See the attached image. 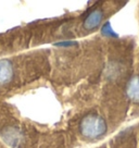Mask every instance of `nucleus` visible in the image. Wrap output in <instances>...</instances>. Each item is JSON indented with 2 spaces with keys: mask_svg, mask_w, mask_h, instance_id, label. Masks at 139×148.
<instances>
[{
  "mask_svg": "<svg viewBox=\"0 0 139 148\" xmlns=\"http://www.w3.org/2000/svg\"><path fill=\"white\" fill-rule=\"evenodd\" d=\"M103 13L100 9H95L86 16L84 21V28L87 31H93L97 27L99 24L101 23Z\"/></svg>",
  "mask_w": 139,
  "mask_h": 148,
  "instance_id": "2",
  "label": "nucleus"
},
{
  "mask_svg": "<svg viewBox=\"0 0 139 148\" xmlns=\"http://www.w3.org/2000/svg\"><path fill=\"white\" fill-rule=\"evenodd\" d=\"M127 96L135 103H139V75L134 76L127 85Z\"/></svg>",
  "mask_w": 139,
  "mask_h": 148,
  "instance_id": "4",
  "label": "nucleus"
},
{
  "mask_svg": "<svg viewBox=\"0 0 139 148\" xmlns=\"http://www.w3.org/2000/svg\"><path fill=\"white\" fill-rule=\"evenodd\" d=\"M13 66L9 60H0V84H7L12 79Z\"/></svg>",
  "mask_w": 139,
  "mask_h": 148,
  "instance_id": "3",
  "label": "nucleus"
},
{
  "mask_svg": "<svg viewBox=\"0 0 139 148\" xmlns=\"http://www.w3.org/2000/svg\"><path fill=\"white\" fill-rule=\"evenodd\" d=\"M79 130L84 137L96 139L101 137L107 132V123L102 116L96 113H90L84 116V119L80 121Z\"/></svg>",
  "mask_w": 139,
  "mask_h": 148,
  "instance_id": "1",
  "label": "nucleus"
}]
</instances>
